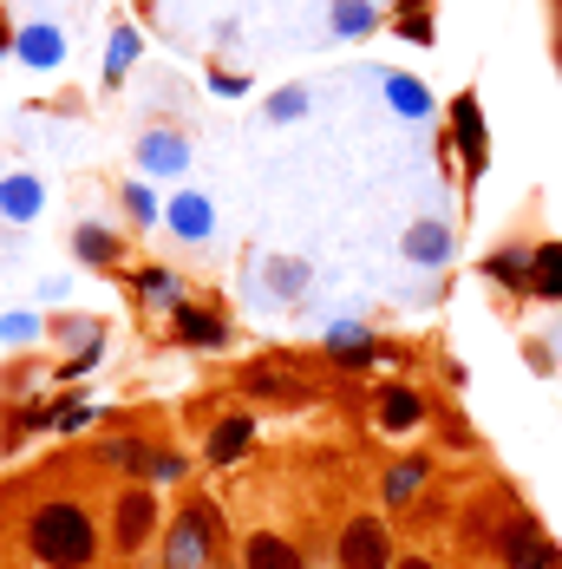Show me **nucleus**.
<instances>
[{"instance_id":"f257e3e1","label":"nucleus","mask_w":562,"mask_h":569,"mask_svg":"<svg viewBox=\"0 0 562 569\" xmlns=\"http://www.w3.org/2000/svg\"><path fill=\"white\" fill-rule=\"evenodd\" d=\"M27 550L47 569H92L99 563V517L79 498H47L27 517Z\"/></svg>"},{"instance_id":"f03ea898","label":"nucleus","mask_w":562,"mask_h":569,"mask_svg":"<svg viewBox=\"0 0 562 569\" xmlns=\"http://www.w3.org/2000/svg\"><path fill=\"white\" fill-rule=\"evenodd\" d=\"M210 563H217V511L183 505L164 537V569H210Z\"/></svg>"},{"instance_id":"7ed1b4c3","label":"nucleus","mask_w":562,"mask_h":569,"mask_svg":"<svg viewBox=\"0 0 562 569\" xmlns=\"http://www.w3.org/2000/svg\"><path fill=\"white\" fill-rule=\"evenodd\" d=\"M340 569H393V530L387 517H347V530L334 537Z\"/></svg>"},{"instance_id":"20e7f679","label":"nucleus","mask_w":562,"mask_h":569,"mask_svg":"<svg viewBox=\"0 0 562 569\" xmlns=\"http://www.w3.org/2000/svg\"><path fill=\"white\" fill-rule=\"evenodd\" d=\"M158 498L144 491V485H131V491H118V505H112V543L124 550V557H138L151 537H158Z\"/></svg>"},{"instance_id":"39448f33","label":"nucleus","mask_w":562,"mask_h":569,"mask_svg":"<svg viewBox=\"0 0 562 569\" xmlns=\"http://www.w3.org/2000/svg\"><path fill=\"white\" fill-rule=\"evenodd\" d=\"M498 550H504V569H562L556 543L536 530V517H516L504 537H498Z\"/></svg>"},{"instance_id":"423d86ee","label":"nucleus","mask_w":562,"mask_h":569,"mask_svg":"<svg viewBox=\"0 0 562 569\" xmlns=\"http://www.w3.org/2000/svg\"><path fill=\"white\" fill-rule=\"evenodd\" d=\"M170 321H177V341H190V347H223L229 341V321L223 315H210L203 301H177Z\"/></svg>"},{"instance_id":"0eeeda50","label":"nucleus","mask_w":562,"mask_h":569,"mask_svg":"<svg viewBox=\"0 0 562 569\" xmlns=\"http://www.w3.org/2000/svg\"><path fill=\"white\" fill-rule=\"evenodd\" d=\"M425 478H432V458H399L393 471L380 478V505H387V511H405V505L425 491Z\"/></svg>"},{"instance_id":"6e6552de","label":"nucleus","mask_w":562,"mask_h":569,"mask_svg":"<svg viewBox=\"0 0 562 569\" xmlns=\"http://www.w3.org/2000/svg\"><path fill=\"white\" fill-rule=\"evenodd\" d=\"M242 569H308V557H301L288 537H275V530H255V537L242 543Z\"/></svg>"},{"instance_id":"1a4fd4ad","label":"nucleus","mask_w":562,"mask_h":569,"mask_svg":"<svg viewBox=\"0 0 562 569\" xmlns=\"http://www.w3.org/2000/svg\"><path fill=\"white\" fill-rule=\"evenodd\" d=\"M249 439H255V412H229V419H217V432H210V465H235V458L249 452Z\"/></svg>"},{"instance_id":"9d476101","label":"nucleus","mask_w":562,"mask_h":569,"mask_svg":"<svg viewBox=\"0 0 562 569\" xmlns=\"http://www.w3.org/2000/svg\"><path fill=\"white\" fill-rule=\"evenodd\" d=\"M373 419L387 432H412V426H425V399L412 393V387H387V393L373 399Z\"/></svg>"},{"instance_id":"9b49d317","label":"nucleus","mask_w":562,"mask_h":569,"mask_svg":"<svg viewBox=\"0 0 562 569\" xmlns=\"http://www.w3.org/2000/svg\"><path fill=\"white\" fill-rule=\"evenodd\" d=\"M328 353H334L340 367H373V360H380V341H373L367 328H334V335H328Z\"/></svg>"},{"instance_id":"f8f14e48","label":"nucleus","mask_w":562,"mask_h":569,"mask_svg":"<svg viewBox=\"0 0 562 569\" xmlns=\"http://www.w3.org/2000/svg\"><path fill=\"white\" fill-rule=\"evenodd\" d=\"M40 197H47V190H40L33 177H7V183H0V217L27 223V217H40Z\"/></svg>"},{"instance_id":"ddd939ff","label":"nucleus","mask_w":562,"mask_h":569,"mask_svg":"<svg viewBox=\"0 0 562 569\" xmlns=\"http://www.w3.org/2000/svg\"><path fill=\"white\" fill-rule=\"evenodd\" d=\"M451 118H458L464 164H471V171H484V118H478V106H471V99H458V106H451Z\"/></svg>"},{"instance_id":"4468645a","label":"nucleus","mask_w":562,"mask_h":569,"mask_svg":"<svg viewBox=\"0 0 562 569\" xmlns=\"http://www.w3.org/2000/svg\"><path fill=\"white\" fill-rule=\"evenodd\" d=\"M530 288L550 295V301H562V242H543V249L530 256Z\"/></svg>"},{"instance_id":"2eb2a0df","label":"nucleus","mask_w":562,"mask_h":569,"mask_svg":"<svg viewBox=\"0 0 562 569\" xmlns=\"http://www.w3.org/2000/svg\"><path fill=\"white\" fill-rule=\"evenodd\" d=\"M106 465L124 471V478H138V471H151V465H158V452H151L144 439H106Z\"/></svg>"},{"instance_id":"dca6fc26","label":"nucleus","mask_w":562,"mask_h":569,"mask_svg":"<svg viewBox=\"0 0 562 569\" xmlns=\"http://www.w3.org/2000/svg\"><path fill=\"white\" fill-rule=\"evenodd\" d=\"M170 229L190 236V242H203V236H210V203H203V197H177V203H170Z\"/></svg>"},{"instance_id":"f3484780","label":"nucleus","mask_w":562,"mask_h":569,"mask_svg":"<svg viewBox=\"0 0 562 569\" xmlns=\"http://www.w3.org/2000/svg\"><path fill=\"white\" fill-rule=\"evenodd\" d=\"M491 282H510V288H530V249H498L491 262Z\"/></svg>"},{"instance_id":"a211bd4d","label":"nucleus","mask_w":562,"mask_h":569,"mask_svg":"<svg viewBox=\"0 0 562 569\" xmlns=\"http://www.w3.org/2000/svg\"><path fill=\"white\" fill-rule=\"evenodd\" d=\"M405 249H412V262H445V249H451V236L439 223H419L412 236H405Z\"/></svg>"},{"instance_id":"6ab92c4d","label":"nucleus","mask_w":562,"mask_h":569,"mask_svg":"<svg viewBox=\"0 0 562 569\" xmlns=\"http://www.w3.org/2000/svg\"><path fill=\"white\" fill-rule=\"evenodd\" d=\"M72 249H79L86 262H112V256H118V236H112V229H99V223H79Z\"/></svg>"},{"instance_id":"aec40b11","label":"nucleus","mask_w":562,"mask_h":569,"mask_svg":"<svg viewBox=\"0 0 562 569\" xmlns=\"http://www.w3.org/2000/svg\"><path fill=\"white\" fill-rule=\"evenodd\" d=\"M20 53L33 59V66H53L59 59V33L53 27H27V33H20Z\"/></svg>"},{"instance_id":"412c9836","label":"nucleus","mask_w":562,"mask_h":569,"mask_svg":"<svg viewBox=\"0 0 562 569\" xmlns=\"http://www.w3.org/2000/svg\"><path fill=\"white\" fill-rule=\"evenodd\" d=\"M144 164H151V171H177V164H183V144L164 138V131H158V138H144Z\"/></svg>"},{"instance_id":"4be33fe9","label":"nucleus","mask_w":562,"mask_h":569,"mask_svg":"<svg viewBox=\"0 0 562 569\" xmlns=\"http://www.w3.org/2000/svg\"><path fill=\"white\" fill-rule=\"evenodd\" d=\"M269 288H275V295H301V288H308V269H301V262H269Z\"/></svg>"},{"instance_id":"5701e85b","label":"nucleus","mask_w":562,"mask_h":569,"mask_svg":"<svg viewBox=\"0 0 562 569\" xmlns=\"http://www.w3.org/2000/svg\"><path fill=\"white\" fill-rule=\"evenodd\" d=\"M124 210H131L138 223H158V197H151L144 183H124Z\"/></svg>"},{"instance_id":"b1692460","label":"nucleus","mask_w":562,"mask_h":569,"mask_svg":"<svg viewBox=\"0 0 562 569\" xmlns=\"http://www.w3.org/2000/svg\"><path fill=\"white\" fill-rule=\"evenodd\" d=\"M367 20H373V7H367V0H340V7H334V27H340V33H360Z\"/></svg>"},{"instance_id":"393cba45","label":"nucleus","mask_w":562,"mask_h":569,"mask_svg":"<svg viewBox=\"0 0 562 569\" xmlns=\"http://www.w3.org/2000/svg\"><path fill=\"white\" fill-rule=\"evenodd\" d=\"M138 295H151V301H170V308H177V282H170L164 269H144V276H138Z\"/></svg>"},{"instance_id":"a878e982","label":"nucleus","mask_w":562,"mask_h":569,"mask_svg":"<svg viewBox=\"0 0 562 569\" xmlns=\"http://www.w3.org/2000/svg\"><path fill=\"white\" fill-rule=\"evenodd\" d=\"M86 419H92V406H79V399H66V406H53V426H59V432H79Z\"/></svg>"},{"instance_id":"bb28decb","label":"nucleus","mask_w":562,"mask_h":569,"mask_svg":"<svg viewBox=\"0 0 562 569\" xmlns=\"http://www.w3.org/2000/svg\"><path fill=\"white\" fill-rule=\"evenodd\" d=\"M387 92H393V106H399V112H425V92H419L412 79H393Z\"/></svg>"},{"instance_id":"cd10ccee","label":"nucleus","mask_w":562,"mask_h":569,"mask_svg":"<svg viewBox=\"0 0 562 569\" xmlns=\"http://www.w3.org/2000/svg\"><path fill=\"white\" fill-rule=\"evenodd\" d=\"M183 471H190V465H183L177 452H158V465H151V478H158V485H170V478H183Z\"/></svg>"},{"instance_id":"c85d7f7f","label":"nucleus","mask_w":562,"mask_h":569,"mask_svg":"<svg viewBox=\"0 0 562 569\" xmlns=\"http://www.w3.org/2000/svg\"><path fill=\"white\" fill-rule=\"evenodd\" d=\"M0 335H7V341H27V335H40V321H27V315H13V321H7Z\"/></svg>"},{"instance_id":"c756f323","label":"nucleus","mask_w":562,"mask_h":569,"mask_svg":"<svg viewBox=\"0 0 562 569\" xmlns=\"http://www.w3.org/2000/svg\"><path fill=\"white\" fill-rule=\"evenodd\" d=\"M131 47H138L131 33H118V40H112V79H118V72H124V59H131Z\"/></svg>"},{"instance_id":"7c9ffc66","label":"nucleus","mask_w":562,"mask_h":569,"mask_svg":"<svg viewBox=\"0 0 562 569\" xmlns=\"http://www.w3.org/2000/svg\"><path fill=\"white\" fill-rule=\"evenodd\" d=\"M393 569H439V563H432V557H399Z\"/></svg>"},{"instance_id":"2f4dec72","label":"nucleus","mask_w":562,"mask_h":569,"mask_svg":"<svg viewBox=\"0 0 562 569\" xmlns=\"http://www.w3.org/2000/svg\"><path fill=\"white\" fill-rule=\"evenodd\" d=\"M210 569H223V563H210Z\"/></svg>"}]
</instances>
